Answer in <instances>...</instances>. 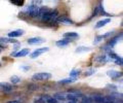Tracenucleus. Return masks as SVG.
<instances>
[{"label":"nucleus","instance_id":"f3484780","mask_svg":"<svg viewBox=\"0 0 123 103\" xmlns=\"http://www.w3.org/2000/svg\"><path fill=\"white\" fill-rule=\"evenodd\" d=\"M1 42H5V43H18V41L13 39V38H9V37H1L0 38Z\"/></svg>","mask_w":123,"mask_h":103},{"label":"nucleus","instance_id":"dca6fc26","mask_svg":"<svg viewBox=\"0 0 123 103\" xmlns=\"http://www.w3.org/2000/svg\"><path fill=\"white\" fill-rule=\"evenodd\" d=\"M69 43H70V40H68V39H61L55 42L56 47H59V48H65V47H67Z\"/></svg>","mask_w":123,"mask_h":103},{"label":"nucleus","instance_id":"f03ea898","mask_svg":"<svg viewBox=\"0 0 123 103\" xmlns=\"http://www.w3.org/2000/svg\"><path fill=\"white\" fill-rule=\"evenodd\" d=\"M33 81H48L51 78V73L48 72H39V73H35L32 76Z\"/></svg>","mask_w":123,"mask_h":103},{"label":"nucleus","instance_id":"5701e85b","mask_svg":"<svg viewBox=\"0 0 123 103\" xmlns=\"http://www.w3.org/2000/svg\"><path fill=\"white\" fill-rule=\"evenodd\" d=\"M95 71H97V70H95L94 68L87 70V71H85V76H90V75H92V74H94V73H95Z\"/></svg>","mask_w":123,"mask_h":103},{"label":"nucleus","instance_id":"cd10ccee","mask_svg":"<svg viewBox=\"0 0 123 103\" xmlns=\"http://www.w3.org/2000/svg\"><path fill=\"white\" fill-rule=\"evenodd\" d=\"M5 47H4V45H3V44H1V43H0V49H2V48H4Z\"/></svg>","mask_w":123,"mask_h":103},{"label":"nucleus","instance_id":"6e6552de","mask_svg":"<svg viewBox=\"0 0 123 103\" xmlns=\"http://www.w3.org/2000/svg\"><path fill=\"white\" fill-rule=\"evenodd\" d=\"M13 90V86L10 85L8 82H0V91L1 92H10V91Z\"/></svg>","mask_w":123,"mask_h":103},{"label":"nucleus","instance_id":"423d86ee","mask_svg":"<svg viewBox=\"0 0 123 103\" xmlns=\"http://www.w3.org/2000/svg\"><path fill=\"white\" fill-rule=\"evenodd\" d=\"M44 41H45L44 38L37 36V37L29 38V39H28V43L29 44H32V45H35V44H41V43H43Z\"/></svg>","mask_w":123,"mask_h":103},{"label":"nucleus","instance_id":"a211bd4d","mask_svg":"<svg viewBox=\"0 0 123 103\" xmlns=\"http://www.w3.org/2000/svg\"><path fill=\"white\" fill-rule=\"evenodd\" d=\"M76 81L75 78H72V77H69V78H65V79H62L57 83L60 85H68V83H71V82H74Z\"/></svg>","mask_w":123,"mask_h":103},{"label":"nucleus","instance_id":"1a4fd4ad","mask_svg":"<svg viewBox=\"0 0 123 103\" xmlns=\"http://www.w3.org/2000/svg\"><path fill=\"white\" fill-rule=\"evenodd\" d=\"M107 75L110 76V77L113 78V79H118L119 77H122V72H119V71L112 69V70L107 71Z\"/></svg>","mask_w":123,"mask_h":103},{"label":"nucleus","instance_id":"c85d7f7f","mask_svg":"<svg viewBox=\"0 0 123 103\" xmlns=\"http://www.w3.org/2000/svg\"><path fill=\"white\" fill-rule=\"evenodd\" d=\"M0 67H1V63H0Z\"/></svg>","mask_w":123,"mask_h":103},{"label":"nucleus","instance_id":"f257e3e1","mask_svg":"<svg viewBox=\"0 0 123 103\" xmlns=\"http://www.w3.org/2000/svg\"><path fill=\"white\" fill-rule=\"evenodd\" d=\"M41 19L46 23H49V24H52L53 21L57 19V11L53 10V9H49L47 13L43 14L41 16Z\"/></svg>","mask_w":123,"mask_h":103},{"label":"nucleus","instance_id":"f8f14e48","mask_svg":"<svg viewBox=\"0 0 123 103\" xmlns=\"http://www.w3.org/2000/svg\"><path fill=\"white\" fill-rule=\"evenodd\" d=\"M111 22V18H106V19H103V20L101 21H98L97 24H95V29H99V28H102L104 27L105 25H107L108 23H110Z\"/></svg>","mask_w":123,"mask_h":103},{"label":"nucleus","instance_id":"a878e982","mask_svg":"<svg viewBox=\"0 0 123 103\" xmlns=\"http://www.w3.org/2000/svg\"><path fill=\"white\" fill-rule=\"evenodd\" d=\"M107 88H110V89H113V90H117V87L116 86H113V85H108Z\"/></svg>","mask_w":123,"mask_h":103},{"label":"nucleus","instance_id":"2eb2a0df","mask_svg":"<svg viewBox=\"0 0 123 103\" xmlns=\"http://www.w3.org/2000/svg\"><path fill=\"white\" fill-rule=\"evenodd\" d=\"M97 62H98V63H107V62H109V61H111L110 60V58L108 56H98L97 58L94 59Z\"/></svg>","mask_w":123,"mask_h":103},{"label":"nucleus","instance_id":"bb28decb","mask_svg":"<svg viewBox=\"0 0 123 103\" xmlns=\"http://www.w3.org/2000/svg\"><path fill=\"white\" fill-rule=\"evenodd\" d=\"M7 103H20V102L17 101V100H11V101H8Z\"/></svg>","mask_w":123,"mask_h":103},{"label":"nucleus","instance_id":"39448f33","mask_svg":"<svg viewBox=\"0 0 123 103\" xmlns=\"http://www.w3.org/2000/svg\"><path fill=\"white\" fill-rule=\"evenodd\" d=\"M115 33V31H110V32H107L105 33L104 35H99V36H97L94 38V40H93V44H98L99 41H101L102 39H105V38H109L113 35V34Z\"/></svg>","mask_w":123,"mask_h":103},{"label":"nucleus","instance_id":"412c9836","mask_svg":"<svg viewBox=\"0 0 123 103\" xmlns=\"http://www.w3.org/2000/svg\"><path fill=\"white\" fill-rule=\"evenodd\" d=\"M91 51V48L89 47H78L76 48V53H85Z\"/></svg>","mask_w":123,"mask_h":103},{"label":"nucleus","instance_id":"393cba45","mask_svg":"<svg viewBox=\"0 0 123 103\" xmlns=\"http://www.w3.org/2000/svg\"><path fill=\"white\" fill-rule=\"evenodd\" d=\"M21 69H23L24 71H28V70H30V67L29 66H22Z\"/></svg>","mask_w":123,"mask_h":103},{"label":"nucleus","instance_id":"20e7f679","mask_svg":"<svg viewBox=\"0 0 123 103\" xmlns=\"http://www.w3.org/2000/svg\"><path fill=\"white\" fill-rule=\"evenodd\" d=\"M24 33L25 31L23 29H18V30H13V31H10L8 32V34H7V37H9V38H17V37H21L24 35Z\"/></svg>","mask_w":123,"mask_h":103},{"label":"nucleus","instance_id":"0eeeda50","mask_svg":"<svg viewBox=\"0 0 123 103\" xmlns=\"http://www.w3.org/2000/svg\"><path fill=\"white\" fill-rule=\"evenodd\" d=\"M121 38H122V33H119V35H117V36H115L114 38H112V39H111L106 45H108L110 48H113L115 45L117 44V42H119V40H120Z\"/></svg>","mask_w":123,"mask_h":103},{"label":"nucleus","instance_id":"4468645a","mask_svg":"<svg viewBox=\"0 0 123 103\" xmlns=\"http://www.w3.org/2000/svg\"><path fill=\"white\" fill-rule=\"evenodd\" d=\"M103 103H119V100L109 95V96L104 97V102Z\"/></svg>","mask_w":123,"mask_h":103},{"label":"nucleus","instance_id":"b1692460","mask_svg":"<svg viewBox=\"0 0 123 103\" xmlns=\"http://www.w3.org/2000/svg\"><path fill=\"white\" fill-rule=\"evenodd\" d=\"M11 3H12V4L18 5V6H22L23 4H24V1H18V0H14V1H11Z\"/></svg>","mask_w":123,"mask_h":103},{"label":"nucleus","instance_id":"c756f323","mask_svg":"<svg viewBox=\"0 0 123 103\" xmlns=\"http://www.w3.org/2000/svg\"><path fill=\"white\" fill-rule=\"evenodd\" d=\"M0 53H1V49H0Z\"/></svg>","mask_w":123,"mask_h":103},{"label":"nucleus","instance_id":"ddd939ff","mask_svg":"<svg viewBox=\"0 0 123 103\" xmlns=\"http://www.w3.org/2000/svg\"><path fill=\"white\" fill-rule=\"evenodd\" d=\"M57 21L60 23H63V24H67V25H72L74 24V22H73L70 18L68 17H61V18H57Z\"/></svg>","mask_w":123,"mask_h":103},{"label":"nucleus","instance_id":"9d476101","mask_svg":"<svg viewBox=\"0 0 123 103\" xmlns=\"http://www.w3.org/2000/svg\"><path fill=\"white\" fill-rule=\"evenodd\" d=\"M64 36V39H68V40H72V39H77V38H79V34L76 33V32H67L63 34Z\"/></svg>","mask_w":123,"mask_h":103},{"label":"nucleus","instance_id":"6ab92c4d","mask_svg":"<svg viewBox=\"0 0 123 103\" xmlns=\"http://www.w3.org/2000/svg\"><path fill=\"white\" fill-rule=\"evenodd\" d=\"M43 99H44V101H45L46 103H59V101H57L55 97L44 96V97H43Z\"/></svg>","mask_w":123,"mask_h":103},{"label":"nucleus","instance_id":"7ed1b4c3","mask_svg":"<svg viewBox=\"0 0 123 103\" xmlns=\"http://www.w3.org/2000/svg\"><path fill=\"white\" fill-rule=\"evenodd\" d=\"M49 51V48H37L35 49L32 54H30V57H31V59H36L37 57H39L41 56L42 54H44V53L46 52H48Z\"/></svg>","mask_w":123,"mask_h":103},{"label":"nucleus","instance_id":"aec40b11","mask_svg":"<svg viewBox=\"0 0 123 103\" xmlns=\"http://www.w3.org/2000/svg\"><path fill=\"white\" fill-rule=\"evenodd\" d=\"M80 72H81V70H80V69H73V70L70 72V77L77 79L78 75L80 74Z\"/></svg>","mask_w":123,"mask_h":103},{"label":"nucleus","instance_id":"9b49d317","mask_svg":"<svg viewBox=\"0 0 123 103\" xmlns=\"http://www.w3.org/2000/svg\"><path fill=\"white\" fill-rule=\"evenodd\" d=\"M28 54H29V49L23 48V49H20V51H18V52H12L10 55L12 57H25Z\"/></svg>","mask_w":123,"mask_h":103},{"label":"nucleus","instance_id":"4be33fe9","mask_svg":"<svg viewBox=\"0 0 123 103\" xmlns=\"http://www.w3.org/2000/svg\"><path fill=\"white\" fill-rule=\"evenodd\" d=\"M10 82H11V83H13V85H17V83L21 82V77H18V75H12L10 77Z\"/></svg>","mask_w":123,"mask_h":103}]
</instances>
